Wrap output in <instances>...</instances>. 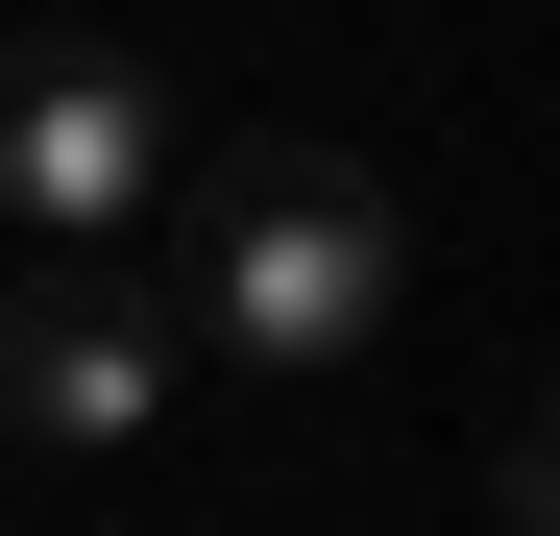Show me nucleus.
I'll return each instance as SVG.
<instances>
[{"label": "nucleus", "mask_w": 560, "mask_h": 536, "mask_svg": "<svg viewBox=\"0 0 560 536\" xmlns=\"http://www.w3.org/2000/svg\"><path fill=\"white\" fill-rule=\"evenodd\" d=\"M171 196V98L98 49V25H49V49H0V220L25 244H122Z\"/></svg>", "instance_id": "3"}, {"label": "nucleus", "mask_w": 560, "mask_h": 536, "mask_svg": "<svg viewBox=\"0 0 560 536\" xmlns=\"http://www.w3.org/2000/svg\"><path fill=\"white\" fill-rule=\"evenodd\" d=\"M171 415V293L122 244H49L25 293H0V439H49V464H122Z\"/></svg>", "instance_id": "2"}, {"label": "nucleus", "mask_w": 560, "mask_h": 536, "mask_svg": "<svg viewBox=\"0 0 560 536\" xmlns=\"http://www.w3.org/2000/svg\"><path fill=\"white\" fill-rule=\"evenodd\" d=\"M488 488H512V536H560V366L512 391V439H488Z\"/></svg>", "instance_id": "4"}, {"label": "nucleus", "mask_w": 560, "mask_h": 536, "mask_svg": "<svg viewBox=\"0 0 560 536\" xmlns=\"http://www.w3.org/2000/svg\"><path fill=\"white\" fill-rule=\"evenodd\" d=\"M390 171H341V147H220L196 171V293H171V341H220V366H341L365 317H390Z\"/></svg>", "instance_id": "1"}]
</instances>
